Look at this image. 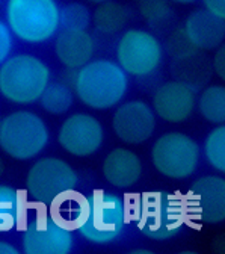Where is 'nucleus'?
Instances as JSON below:
<instances>
[{"label":"nucleus","instance_id":"16","mask_svg":"<svg viewBox=\"0 0 225 254\" xmlns=\"http://www.w3.org/2000/svg\"><path fill=\"white\" fill-rule=\"evenodd\" d=\"M187 38L200 52H213L225 38V18H219L204 8L192 11L183 24Z\"/></svg>","mask_w":225,"mask_h":254},{"label":"nucleus","instance_id":"18","mask_svg":"<svg viewBox=\"0 0 225 254\" xmlns=\"http://www.w3.org/2000/svg\"><path fill=\"white\" fill-rule=\"evenodd\" d=\"M130 18L128 9L115 0H108L94 9L91 14V23L103 35H115L121 32Z\"/></svg>","mask_w":225,"mask_h":254},{"label":"nucleus","instance_id":"32","mask_svg":"<svg viewBox=\"0 0 225 254\" xmlns=\"http://www.w3.org/2000/svg\"><path fill=\"white\" fill-rule=\"evenodd\" d=\"M132 254H153V251L150 250H144V248H138V250H133Z\"/></svg>","mask_w":225,"mask_h":254},{"label":"nucleus","instance_id":"22","mask_svg":"<svg viewBox=\"0 0 225 254\" xmlns=\"http://www.w3.org/2000/svg\"><path fill=\"white\" fill-rule=\"evenodd\" d=\"M73 100L74 94L71 86L62 80L50 82L40 97L43 109L52 115H62L68 112V109L73 106Z\"/></svg>","mask_w":225,"mask_h":254},{"label":"nucleus","instance_id":"7","mask_svg":"<svg viewBox=\"0 0 225 254\" xmlns=\"http://www.w3.org/2000/svg\"><path fill=\"white\" fill-rule=\"evenodd\" d=\"M79 183L73 167L59 157H43L30 167L26 176V189L32 200L52 206L63 195L71 194Z\"/></svg>","mask_w":225,"mask_h":254},{"label":"nucleus","instance_id":"24","mask_svg":"<svg viewBox=\"0 0 225 254\" xmlns=\"http://www.w3.org/2000/svg\"><path fill=\"white\" fill-rule=\"evenodd\" d=\"M204 154L207 162L219 173L225 171V127L218 124V127L207 135L204 142Z\"/></svg>","mask_w":225,"mask_h":254},{"label":"nucleus","instance_id":"31","mask_svg":"<svg viewBox=\"0 0 225 254\" xmlns=\"http://www.w3.org/2000/svg\"><path fill=\"white\" fill-rule=\"evenodd\" d=\"M169 2H174L177 5H192V3H195L197 0H169Z\"/></svg>","mask_w":225,"mask_h":254},{"label":"nucleus","instance_id":"9","mask_svg":"<svg viewBox=\"0 0 225 254\" xmlns=\"http://www.w3.org/2000/svg\"><path fill=\"white\" fill-rule=\"evenodd\" d=\"M154 168L169 179H186L194 174L200 161V147L190 136L169 132L160 136L151 150Z\"/></svg>","mask_w":225,"mask_h":254},{"label":"nucleus","instance_id":"20","mask_svg":"<svg viewBox=\"0 0 225 254\" xmlns=\"http://www.w3.org/2000/svg\"><path fill=\"white\" fill-rule=\"evenodd\" d=\"M172 73L177 80H181L197 89L210 79V74L213 71L207 58L203 56L201 52H198L194 56H189L186 59L174 61Z\"/></svg>","mask_w":225,"mask_h":254},{"label":"nucleus","instance_id":"26","mask_svg":"<svg viewBox=\"0 0 225 254\" xmlns=\"http://www.w3.org/2000/svg\"><path fill=\"white\" fill-rule=\"evenodd\" d=\"M165 52L172 58V61H181L189 56H194L200 50L190 43V40L187 38L186 32L181 26L169 32V35L167 37V41H165Z\"/></svg>","mask_w":225,"mask_h":254},{"label":"nucleus","instance_id":"14","mask_svg":"<svg viewBox=\"0 0 225 254\" xmlns=\"http://www.w3.org/2000/svg\"><path fill=\"white\" fill-rule=\"evenodd\" d=\"M197 105V91L181 80H168L153 94V112L168 123L186 121Z\"/></svg>","mask_w":225,"mask_h":254},{"label":"nucleus","instance_id":"34","mask_svg":"<svg viewBox=\"0 0 225 254\" xmlns=\"http://www.w3.org/2000/svg\"><path fill=\"white\" fill-rule=\"evenodd\" d=\"M3 170H5V167H3L2 159H0V177H2V174H3Z\"/></svg>","mask_w":225,"mask_h":254},{"label":"nucleus","instance_id":"12","mask_svg":"<svg viewBox=\"0 0 225 254\" xmlns=\"http://www.w3.org/2000/svg\"><path fill=\"white\" fill-rule=\"evenodd\" d=\"M103 126L89 114H73L62 123L57 141L67 153L79 157L91 156L103 144Z\"/></svg>","mask_w":225,"mask_h":254},{"label":"nucleus","instance_id":"30","mask_svg":"<svg viewBox=\"0 0 225 254\" xmlns=\"http://www.w3.org/2000/svg\"><path fill=\"white\" fill-rule=\"evenodd\" d=\"M0 254H18V250L6 241H0Z\"/></svg>","mask_w":225,"mask_h":254},{"label":"nucleus","instance_id":"8","mask_svg":"<svg viewBox=\"0 0 225 254\" xmlns=\"http://www.w3.org/2000/svg\"><path fill=\"white\" fill-rule=\"evenodd\" d=\"M164 59V46L150 30L128 29L116 44V64L127 76L148 77L157 71Z\"/></svg>","mask_w":225,"mask_h":254},{"label":"nucleus","instance_id":"11","mask_svg":"<svg viewBox=\"0 0 225 254\" xmlns=\"http://www.w3.org/2000/svg\"><path fill=\"white\" fill-rule=\"evenodd\" d=\"M187 215L204 224H219L225 219V179L204 176L192 183L184 198Z\"/></svg>","mask_w":225,"mask_h":254},{"label":"nucleus","instance_id":"27","mask_svg":"<svg viewBox=\"0 0 225 254\" xmlns=\"http://www.w3.org/2000/svg\"><path fill=\"white\" fill-rule=\"evenodd\" d=\"M12 49H14V37L8 24L3 20H0V65L11 56Z\"/></svg>","mask_w":225,"mask_h":254},{"label":"nucleus","instance_id":"29","mask_svg":"<svg viewBox=\"0 0 225 254\" xmlns=\"http://www.w3.org/2000/svg\"><path fill=\"white\" fill-rule=\"evenodd\" d=\"M204 9L209 11L210 14L225 18V0H203Z\"/></svg>","mask_w":225,"mask_h":254},{"label":"nucleus","instance_id":"1","mask_svg":"<svg viewBox=\"0 0 225 254\" xmlns=\"http://www.w3.org/2000/svg\"><path fill=\"white\" fill-rule=\"evenodd\" d=\"M73 218L76 229L86 241L95 245H106L122 233L127 212L119 195L95 190L79 201Z\"/></svg>","mask_w":225,"mask_h":254},{"label":"nucleus","instance_id":"15","mask_svg":"<svg viewBox=\"0 0 225 254\" xmlns=\"http://www.w3.org/2000/svg\"><path fill=\"white\" fill-rule=\"evenodd\" d=\"M95 53V41L88 30L62 29L56 34L55 55L67 70H79Z\"/></svg>","mask_w":225,"mask_h":254},{"label":"nucleus","instance_id":"2","mask_svg":"<svg viewBox=\"0 0 225 254\" xmlns=\"http://www.w3.org/2000/svg\"><path fill=\"white\" fill-rule=\"evenodd\" d=\"M73 89L91 109L106 111L116 106L128 91V76L115 61L91 59L76 70Z\"/></svg>","mask_w":225,"mask_h":254},{"label":"nucleus","instance_id":"21","mask_svg":"<svg viewBox=\"0 0 225 254\" xmlns=\"http://www.w3.org/2000/svg\"><path fill=\"white\" fill-rule=\"evenodd\" d=\"M198 111L206 121L224 124L225 121V86L213 83L206 86L198 97Z\"/></svg>","mask_w":225,"mask_h":254},{"label":"nucleus","instance_id":"4","mask_svg":"<svg viewBox=\"0 0 225 254\" xmlns=\"http://www.w3.org/2000/svg\"><path fill=\"white\" fill-rule=\"evenodd\" d=\"M56 0H8L5 23L11 34L26 44H44L60 29Z\"/></svg>","mask_w":225,"mask_h":254},{"label":"nucleus","instance_id":"28","mask_svg":"<svg viewBox=\"0 0 225 254\" xmlns=\"http://www.w3.org/2000/svg\"><path fill=\"white\" fill-rule=\"evenodd\" d=\"M213 52L215 53H213V58H212V62H210L212 71L221 80H224L225 79V47H224V44H221Z\"/></svg>","mask_w":225,"mask_h":254},{"label":"nucleus","instance_id":"23","mask_svg":"<svg viewBox=\"0 0 225 254\" xmlns=\"http://www.w3.org/2000/svg\"><path fill=\"white\" fill-rule=\"evenodd\" d=\"M138 11L142 20L154 29H160L169 24L174 15L169 0H139Z\"/></svg>","mask_w":225,"mask_h":254},{"label":"nucleus","instance_id":"17","mask_svg":"<svg viewBox=\"0 0 225 254\" xmlns=\"http://www.w3.org/2000/svg\"><path fill=\"white\" fill-rule=\"evenodd\" d=\"M142 174V164L136 153L128 148L112 150L103 162V176L106 182L118 189L133 186Z\"/></svg>","mask_w":225,"mask_h":254},{"label":"nucleus","instance_id":"13","mask_svg":"<svg viewBox=\"0 0 225 254\" xmlns=\"http://www.w3.org/2000/svg\"><path fill=\"white\" fill-rule=\"evenodd\" d=\"M115 135L125 144L138 145L151 138L156 129V114L142 100L119 105L112 118Z\"/></svg>","mask_w":225,"mask_h":254},{"label":"nucleus","instance_id":"3","mask_svg":"<svg viewBox=\"0 0 225 254\" xmlns=\"http://www.w3.org/2000/svg\"><path fill=\"white\" fill-rule=\"evenodd\" d=\"M47 64L32 53H17L0 65V94L11 103L32 105L50 83Z\"/></svg>","mask_w":225,"mask_h":254},{"label":"nucleus","instance_id":"33","mask_svg":"<svg viewBox=\"0 0 225 254\" xmlns=\"http://www.w3.org/2000/svg\"><path fill=\"white\" fill-rule=\"evenodd\" d=\"M88 2L95 3V5H100V3H103V2H108V0H88Z\"/></svg>","mask_w":225,"mask_h":254},{"label":"nucleus","instance_id":"10","mask_svg":"<svg viewBox=\"0 0 225 254\" xmlns=\"http://www.w3.org/2000/svg\"><path fill=\"white\" fill-rule=\"evenodd\" d=\"M21 241L26 254H68L74 245L70 227L49 215L29 222Z\"/></svg>","mask_w":225,"mask_h":254},{"label":"nucleus","instance_id":"5","mask_svg":"<svg viewBox=\"0 0 225 254\" xmlns=\"http://www.w3.org/2000/svg\"><path fill=\"white\" fill-rule=\"evenodd\" d=\"M187 207L184 197L167 192V190H153L144 192L138 203L136 224L138 230L153 241H167L178 235L184 226Z\"/></svg>","mask_w":225,"mask_h":254},{"label":"nucleus","instance_id":"19","mask_svg":"<svg viewBox=\"0 0 225 254\" xmlns=\"http://www.w3.org/2000/svg\"><path fill=\"white\" fill-rule=\"evenodd\" d=\"M24 198L18 189L0 185V233L15 229L24 216Z\"/></svg>","mask_w":225,"mask_h":254},{"label":"nucleus","instance_id":"25","mask_svg":"<svg viewBox=\"0 0 225 254\" xmlns=\"http://www.w3.org/2000/svg\"><path fill=\"white\" fill-rule=\"evenodd\" d=\"M59 21L62 29L88 30L91 26V11L80 2H71L60 8Z\"/></svg>","mask_w":225,"mask_h":254},{"label":"nucleus","instance_id":"6","mask_svg":"<svg viewBox=\"0 0 225 254\" xmlns=\"http://www.w3.org/2000/svg\"><path fill=\"white\" fill-rule=\"evenodd\" d=\"M49 142L44 120L30 111H15L0 124V148L15 161L37 157Z\"/></svg>","mask_w":225,"mask_h":254},{"label":"nucleus","instance_id":"35","mask_svg":"<svg viewBox=\"0 0 225 254\" xmlns=\"http://www.w3.org/2000/svg\"><path fill=\"white\" fill-rule=\"evenodd\" d=\"M0 124H2V118H0Z\"/></svg>","mask_w":225,"mask_h":254},{"label":"nucleus","instance_id":"36","mask_svg":"<svg viewBox=\"0 0 225 254\" xmlns=\"http://www.w3.org/2000/svg\"><path fill=\"white\" fill-rule=\"evenodd\" d=\"M2 2H3V0H0V3H2Z\"/></svg>","mask_w":225,"mask_h":254}]
</instances>
